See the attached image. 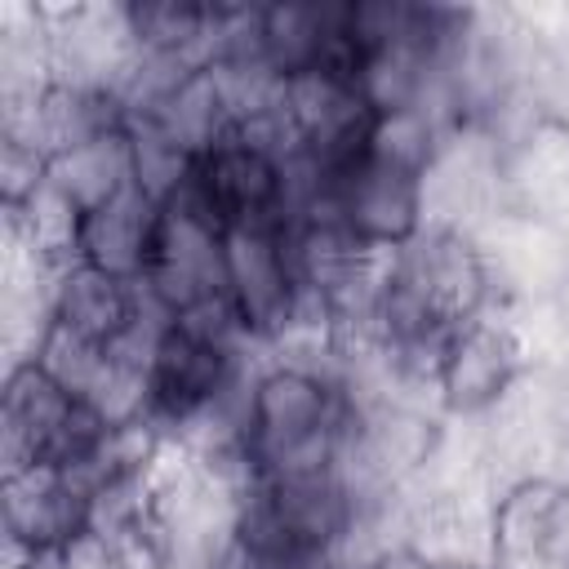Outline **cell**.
Instances as JSON below:
<instances>
[{
  "label": "cell",
  "instance_id": "obj_13",
  "mask_svg": "<svg viewBox=\"0 0 569 569\" xmlns=\"http://www.w3.org/2000/svg\"><path fill=\"white\" fill-rule=\"evenodd\" d=\"M142 289L133 280H120L102 267H89L80 258H67L53 276V325L89 338V342H120L138 316Z\"/></svg>",
  "mask_w": 569,
  "mask_h": 569
},
{
  "label": "cell",
  "instance_id": "obj_19",
  "mask_svg": "<svg viewBox=\"0 0 569 569\" xmlns=\"http://www.w3.org/2000/svg\"><path fill=\"white\" fill-rule=\"evenodd\" d=\"M31 360H36L71 400H80V405H93V400L107 391L111 373H116L111 347L89 342V338L62 329V325H53V329L44 333V342L36 347Z\"/></svg>",
  "mask_w": 569,
  "mask_h": 569
},
{
  "label": "cell",
  "instance_id": "obj_18",
  "mask_svg": "<svg viewBox=\"0 0 569 569\" xmlns=\"http://www.w3.org/2000/svg\"><path fill=\"white\" fill-rule=\"evenodd\" d=\"M147 124H156L169 142H178L191 160H200L209 147H218L231 133V120L222 111V98L209 80V71H196L178 93H169L151 116H138ZM133 124V120H129Z\"/></svg>",
  "mask_w": 569,
  "mask_h": 569
},
{
  "label": "cell",
  "instance_id": "obj_3",
  "mask_svg": "<svg viewBox=\"0 0 569 569\" xmlns=\"http://www.w3.org/2000/svg\"><path fill=\"white\" fill-rule=\"evenodd\" d=\"M533 365V351L516 325L511 311H480L467 325H458L440 378H436V405L453 427L485 422L511 387Z\"/></svg>",
  "mask_w": 569,
  "mask_h": 569
},
{
  "label": "cell",
  "instance_id": "obj_8",
  "mask_svg": "<svg viewBox=\"0 0 569 569\" xmlns=\"http://www.w3.org/2000/svg\"><path fill=\"white\" fill-rule=\"evenodd\" d=\"M49 31V71L67 84L116 89L138 53L129 4H40Z\"/></svg>",
  "mask_w": 569,
  "mask_h": 569
},
{
  "label": "cell",
  "instance_id": "obj_21",
  "mask_svg": "<svg viewBox=\"0 0 569 569\" xmlns=\"http://www.w3.org/2000/svg\"><path fill=\"white\" fill-rule=\"evenodd\" d=\"M53 569H156V556H151L147 547L124 542V538L84 529V533L53 560Z\"/></svg>",
  "mask_w": 569,
  "mask_h": 569
},
{
  "label": "cell",
  "instance_id": "obj_12",
  "mask_svg": "<svg viewBox=\"0 0 569 569\" xmlns=\"http://www.w3.org/2000/svg\"><path fill=\"white\" fill-rule=\"evenodd\" d=\"M160 222H164V204H156L133 182L111 204L84 213L80 236H76V258L138 284L147 276V267H151V253H156V240H160Z\"/></svg>",
  "mask_w": 569,
  "mask_h": 569
},
{
  "label": "cell",
  "instance_id": "obj_7",
  "mask_svg": "<svg viewBox=\"0 0 569 569\" xmlns=\"http://www.w3.org/2000/svg\"><path fill=\"white\" fill-rule=\"evenodd\" d=\"M93 525L89 498L58 467H27L0 485V529L4 551L31 560H58Z\"/></svg>",
  "mask_w": 569,
  "mask_h": 569
},
{
  "label": "cell",
  "instance_id": "obj_11",
  "mask_svg": "<svg viewBox=\"0 0 569 569\" xmlns=\"http://www.w3.org/2000/svg\"><path fill=\"white\" fill-rule=\"evenodd\" d=\"M76 405L36 360L9 365L4 373V400H0V462L4 476L27 471V467H49Z\"/></svg>",
  "mask_w": 569,
  "mask_h": 569
},
{
  "label": "cell",
  "instance_id": "obj_15",
  "mask_svg": "<svg viewBox=\"0 0 569 569\" xmlns=\"http://www.w3.org/2000/svg\"><path fill=\"white\" fill-rule=\"evenodd\" d=\"M222 9V0H129V27L138 49L178 53L196 67H209Z\"/></svg>",
  "mask_w": 569,
  "mask_h": 569
},
{
  "label": "cell",
  "instance_id": "obj_9",
  "mask_svg": "<svg viewBox=\"0 0 569 569\" xmlns=\"http://www.w3.org/2000/svg\"><path fill=\"white\" fill-rule=\"evenodd\" d=\"M138 284L173 316L213 293H227V231L209 218L164 209L151 267Z\"/></svg>",
  "mask_w": 569,
  "mask_h": 569
},
{
  "label": "cell",
  "instance_id": "obj_22",
  "mask_svg": "<svg viewBox=\"0 0 569 569\" xmlns=\"http://www.w3.org/2000/svg\"><path fill=\"white\" fill-rule=\"evenodd\" d=\"M49 178V156L22 138H4L0 133V200L4 209L27 204Z\"/></svg>",
  "mask_w": 569,
  "mask_h": 569
},
{
  "label": "cell",
  "instance_id": "obj_4",
  "mask_svg": "<svg viewBox=\"0 0 569 569\" xmlns=\"http://www.w3.org/2000/svg\"><path fill=\"white\" fill-rule=\"evenodd\" d=\"M227 298L258 347H276L298 329L307 289L280 222L227 231Z\"/></svg>",
  "mask_w": 569,
  "mask_h": 569
},
{
  "label": "cell",
  "instance_id": "obj_5",
  "mask_svg": "<svg viewBox=\"0 0 569 569\" xmlns=\"http://www.w3.org/2000/svg\"><path fill=\"white\" fill-rule=\"evenodd\" d=\"M280 200H284L280 160L231 129L218 147H209L196 160L187 187L164 209H182V213L209 218L213 227L231 231V227L280 222Z\"/></svg>",
  "mask_w": 569,
  "mask_h": 569
},
{
  "label": "cell",
  "instance_id": "obj_20",
  "mask_svg": "<svg viewBox=\"0 0 569 569\" xmlns=\"http://www.w3.org/2000/svg\"><path fill=\"white\" fill-rule=\"evenodd\" d=\"M129 142H133V182H138L156 204H169V200L187 187L196 160H191L178 142H169L156 124H147V120H133V124H129Z\"/></svg>",
  "mask_w": 569,
  "mask_h": 569
},
{
  "label": "cell",
  "instance_id": "obj_10",
  "mask_svg": "<svg viewBox=\"0 0 569 569\" xmlns=\"http://www.w3.org/2000/svg\"><path fill=\"white\" fill-rule=\"evenodd\" d=\"M333 209L338 222L378 253H391L409 244L431 218H427V182L382 169L373 160L356 164L338 187H333Z\"/></svg>",
  "mask_w": 569,
  "mask_h": 569
},
{
  "label": "cell",
  "instance_id": "obj_2",
  "mask_svg": "<svg viewBox=\"0 0 569 569\" xmlns=\"http://www.w3.org/2000/svg\"><path fill=\"white\" fill-rule=\"evenodd\" d=\"M262 365H267V351H227V347H213V342L169 325L147 365L142 422L160 436V445H173V436L196 413H204L236 382L253 378Z\"/></svg>",
  "mask_w": 569,
  "mask_h": 569
},
{
  "label": "cell",
  "instance_id": "obj_1",
  "mask_svg": "<svg viewBox=\"0 0 569 569\" xmlns=\"http://www.w3.org/2000/svg\"><path fill=\"white\" fill-rule=\"evenodd\" d=\"M342 431V396L311 373L267 360L249 391L244 453L258 480L307 476L333 462Z\"/></svg>",
  "mask_w": 569,
  "mask_h": 569
},
{
  "label": "cell",
  "instance_id": "obj_6",
  "mask_svg": "<svg viewBox=\"0 0 569 569\" xmlns=\"http://www.w3.org/2000/svg\"><path fill=\"white\" fill-rule=\"evenodd\" d=\"M391 271L427 293L449 320L467 325L480 311H493L489 262L480 236L453 222H427L409 244L391 249Z\"/></svg>",
  "mask_w": 569,
  "mask_h": 569
},
{
  "label": "cell",
  "instance_id": "obj_14",
  "mask_svg": "<svg viewBox=\"0 0 569 569\" xmlns=\"http://www.w3.org/2000/svg\"><path fill=\"white\" fill-rule=\"evenodd\" d=\"M262 485H267V498L280 511L284 529L298 538V547L329 565L333 547L342 542V533L356 520V507H351L342 480L333 476V467L307 471V476H280V480H262Z\"/></svg>",
  "mask_w": 569,
  "mask_h": 569
},
{
  "label": "cell",
  "instance_id": "obj_16",
  "mask_svg": "<svg viewBox=\"0 0 569 569\" xmlns=\"http://www.w3.org/2000/svg\"><path fill=\"white\" fill-rule=\"evenodd\" d=\"M49 182L80 213H93V209L111 204L116 196H124L133 187V142H129V129L53 156L49 160Z\"/></svg>",
  "mask_w": 569,
  "mask_h": 569
},
{
  "label": "cell",
  "instance_id": "obj_23",
  "mask_svg": "<svg viewBox=\"0 0 569 569\" xmlns=\"http://www.w3.org/2000/svg\"><path fill=\"white\" fill-rule=\"evenodd\" d=\"M533 569H569V480H560V489L551 498V511H547V529H542Z\"/></svg>",
  "mask_w": 569,
  "mask_h": 569
},
{
  "label": "cell",
  "instance_id": "obj_25",
  "mask_svg": "<svg viewBox=\"0 0 569 569\" xmlns=\"http://www.w3.org/2000/svg\"><path fill=\"white\" fill-rule=\"evenodd\" d=\"M325 569H333V565H325Z\"/></svg>",
  "mask_w": 569,
  "mask_h": 569
},
{
  "label": "cell",
  "instance_id": "obj_17",
  "mask_svg": "<svg viewBox=\"0 0 569 569\" xmlns=\"http://www.w3.org/2000/svg\"><path fill=\"white\" fill-rule=\"evenodd\" d=\"M458 129L462 124L445 120L431 107H409V111L378 116L373 133H369V160L382 164V169H396V173H409V178L427 182V173L436 169L440 151L449 147V138Z\"/></svg>",
  "mask_w": 569,
  "mask_h": 569
},
{
  "label": "cell",
  "instance_id": "obj_24",
  "mask_svg": "<svg viewBox=\"0 0 569 569\" xmlns=\"http://www.w3.org/2000/svg\"><path fill=\"white\" fill-rule=\"evenodd\" d=\"M369 569H431V556H427L422 547H413V542H396V547H387Z\"/></svg>",
  "mask_w": 569,
  "mask_h": 569
}]
</instances>
